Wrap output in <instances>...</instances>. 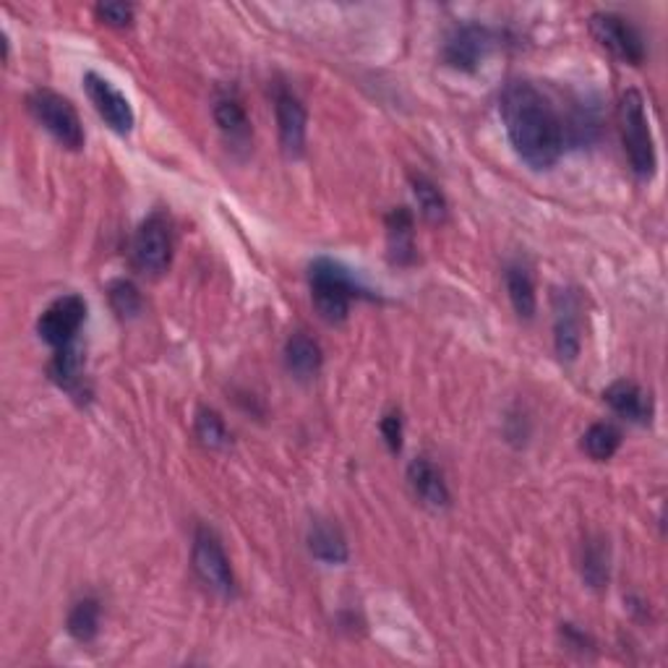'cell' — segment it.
<instances>
[{"mask_svg":"<svg viewBox=\"0 0 668 668\" xmlns=\"http://www.w3.org/2000/svg\"><path fill=\"white\" fill-rule=\"evenodd\" d=\"M308 549L324 564H345L348 562V541L332 523H313L308 530Z\"/></svg>","mask_w":668,"mask_h":668,"instance_id":"17","label":"cell"},{"mask_svg":"<svg viewBox=\"0 0 668 668\" xmlns=\"http://www.w3.org/2000/svg\"><path fill=\"white\" fill-rule=\"evenodd\" d=\"M215 120L224 133V139L235 146H248L251 141V120L243 105L235 98H220L215 102Z\"/></svg>","mask_w":668,"mask_h":668,"instance_id":"18","label":"cell"},{"mask_svg":"<svg viewBox=\"0 0 668 668\" xmlns=\"http://www.w3.org/2000/svg\"><path fill=\"white\" fill-rule=\"evenodd\" d=\"M491 50V35L478 24H465L445 44V61L452 68L475 70Z\"/></svg>","mask_w":668,"mask_h":668,"instance_id":"12","label":"cell"},{"mask_svg":"<svg viewBox=\"0 0 668 668\" xmlns=\"http://www.w3.org/2000/svg\"><path fill=\"white\" fill-rule=\"evenodd\" d=\"M196 436L202 439L204 447L209 449H220L228 445V428H224V421L215 410L202 408L196 413Z\"/></svg>","mask_w":668,"mask_h":668,"instance_id":"24","label":"cell"},{"mask_svg":"<svg viewBox=\"0 0 668 668\" xmlns=\"http://www.w3.org/2000/svg\"><path fill=\"white\" fill-rule=\"evenodd\" d=\"M27 105L37 124H40L57 144H63L66 150L74 152L81 150L84 126L76 107L70 105V100L53 92V89H37V92L29 94Z\"/></svg>","mask_w":668,"mask_h":668,"instance_id":"4","label":"cell"},{"mask_svg":"<svg viewBox=\"0 0 668 668\" xmlns=\"http://www.w3.org/2000/svg\"><path fill=\"white\" fill-rule=\"evenodd\" d=\"M50 376L61 389H66L68 395H74L76 400H81V395H87V378H84V361L79 345H66V348L55 350L53 363H50Z\"/></svg>","mask_w":668,"mask_h":668,"instance_id":"15","label":"cell"},{"mask_svg":"<svg viewBox=\"0 0 668 668\" xmlns=\"http://www.w3.org/2000/svg\"><path fill=\"white\" fill-rule=\"evenodd\" d=\"M499 113L523 163L549 170L564 152V128L549 98L530 81H512L501 92Z\"/></svg>","mask_w":668,"mask_h":668,"instance_id":"1","label":"cell"},{"mask_svg":"<svg viewBox=\"0 0 668 668\" xmlns=\"http://www.w3.org/2000/svg\"><path fill=\"white\" fill-rule=\"evenodd\" d=\"M603 562H606V554H603L601 545H595V549L590 545V551L584 554L582 571H584V577H588V582L593 584V588H601V584L608 580V564H603Z\"/></svg>","mask_w":668,"mask_h":668,"instance_id":"26","label":"cell"},{"mask_svg":"<svg viewBox=\"0 0 668 668\" xmlns=\"http://www.w3.org/2000/svg\"><path fill=\"white\" fill-rule=\"evenodd\" d=\"M408 484L413 488V493L432 510H445L449 504V488L445 475L432 460L418 458L408 465Z\"/></svg>","mask_w":668,"mask_h":668,"instance_id":"14","label":"cell"},{"mask_svg":"<svg viewBox=\"0 0 668 668\" xmlns=\"http://www.w3.org/2000/svg\"><path fill=\"white\" fill-rule=\"evenodd\" d=\"M619 128L634 176H638L640 181H651L655 176V167H658V157H655V141L651 120H647L645 113V100H642L638 89H627V92L621 94Z\"/></svg>","mask_w":668,"mask_h":668,"instance_id":"3","label":"cell"},{"mask_svg":"<svg viewBox=\"0 0 668 668\" xmlns=\"http://www.w3.org/2000/svg\"><path fill=\"white\" fill-rule=\"evenodd\" d=\"M111 304L120 317H133V313L141 311V295L133 282L118 280L111 285Z\"/></svg>","mask_w":668,"mask_h":668,"instance_id":"25","label":"cell"},{"mask_svg":"<svg viewBox=\"0 0 668 668\" xmlns=\"http://www.w3.org/2000/svg\"><path fill=\"white\" fill-rule=\"evenodd\" d=\"M603 400L608 402V408H612L616 415L625 418L629 423H640V426L651 423L653 400L651 395H645L634 382H627V378L614 382L612 387L603 391Z\"/></svg>","mask_w":668,"mask_h":668,"instance_id":"13","label":"cell"},{"mask_svg":"<svg viewBox=\"0 0 668 668\" xmlns=\"http://www.w3.org/2000/svg\"><path fill=\"white\" fill-rule=\"evenodd\" d=\"M191 562H194V571L198 575L211 593L222 595V599H233L235 595V575L230 567V558L224 554L220 538L209 528H198L194 536V551H191Z\"/></svg>","mask_w":668,"mask_h":668,"instance_id":"5","label":"cell"},{"mask_svg":"<svg viewBox=\"0 0 668 668\" xmlns=\"http://www.w3.org/2000/svg\"><path fill=\"white\" fill-rule=\"evenodd\" d=\"M413 194L418 198V207H421L423 217L432 222H445L447 220V198L439 191L432 178L426 176H413Z\"/></svg>","mask_w":668,"mask_h":668,"instance_id":"22","label":"cell"},{"mask_svg":"<svg viewBox=\"0 0 668 668\" xmlns=\"http://www.w3.org/2000/svg\"><path fill=\"white\" fill-rule=\"evenodd\" d=\"M308 285H311V298L319 317L330 324H343L348 319L352 300L374 298V293L348 267L326 256L308 267Z\"/></svg>","mask_w":668,"mask_h":668,"instance_id":"2","label":"cell"},{"mask_svg":"<svg viewBox=\"0 0 668 668\" xmlns=\"http://www.w3.org/2000/svg\"><path fill=\"white\" fill-rule=\"evenodd\" d=\"M324 356H321L319 343L308 334L298 332L287 339L285 345V365L295 378H313L319 374Z\"/></svg>","mask_w":668,"mask_h":668,"instance_id":"16","label":"cell"},{"mask_svg":"<svg viewBox=\"0 0 668 668\" xmlns=\"http://www.w3.org/2000/svg\"><path fill=\"white\" fill-rule=\"evenodd\" d=\"M382 436L387 441L389 452H400L402 449V418L400 413H387L382 418Z\"/></svg>","mask_w":668,"mask_h":668,"instance_id":"28","label":"cell"},{"mask_svg":"<svg viewBox=\"0 0 668 668\" xmlns=\"http://www.w3.org/2000/svg\"><path fill=\"white\" fill-rule=\"evenodd\" d=\"M133 265L144 274H163L172 259V237L163 215L146 217L133 235Z\"/></svg>","mask_w":668,"mask_h":668,"instance_id":"7","label":"cell"},{"mask_svg":"<svg viewBox=\"0 0 668 668\" xmlns=\"http://www.w3.org/2000/svg\"><path fill=\"white\" fill-rule=\"evenodd\" d=\"M274 111H278L280 126V144L287 157H300L306 152V133H308V115L304 102L295 98L293 92H278L274 100Z\"/></svg>","mask_w":668,"mask_h":668,"instance_id":"11","label":"cell"},{"mask_svg":"<svg viewBox=\"0 0 668 668\" xmlns=\"http://www.w3.org/2000/svg\"><path fill=\"white\" fill-rule=\"evenodd\" d=\"M506 293H510L512 308L519 319H532L536 313V285L532 274L525 267L506 269Z\"/></svg>","mask_w":668,"mask_h":668,"instance_id":"20","label":"cell"},{"mask_svg":"<svg viewBox=\"0 0 668 668\" xmlns=\"http://www.w3.org/2000/svg\"><path fill=\"white\" fill-rule=\"evenodd\" d=\"M98 16L111 27H128L133 18V5L128 3H100Z\"/></svg>","mask_w":668,"mask_h":668,"instance_id":"27","label":"cell"},{"mask_svg":"<svg viewBox=\"0 0 668 668\" xmlns=\"http://www.w3.org/2000/svg\"><path fill=\"white\" fill-rule=\"evenodd\" d=\"M84 321H87V300L81 295L68 293L44 308L40 321H37V332H40L42 343L61 350L76 343V334H79Z\"/></svg>","mask_w":668,"mask_h":668,"instance_id":"6","label":"cell"},{"mask_svg":"<svg viewBox=\"0 0 668 668\" xmlns=\"http://www.w3.org/2000/svg\"><path fill=\"white\" fill-rule=\"evenodd\" d=\"M387 237H389V254L397 265H410L415 259V243H413V215L400 207L387 217Z\"/></svg>","mask_w":668,"mask_h":668,"instance_id":"19","label":"cell"},{"mask_svg":"<svg viewBox=\"0 0 668 668\" xmlns=\"http://www.w3.org/2000/svg\"><path fill=\"white\" fill-rule=\"evenodd\" d=\"M554 343L562 361H575L582 345V306L571 291L554 295Z\"/></svg>","mask_w":668,"mask_h":668,"instance_id":"10","label":"cell"},{"mask_svg":"<svg viewBox=\"0 0 668 668\" xmlns=\"http://www.w3.org/2000/svg\"><path fill=\"white\" fill-rule=\"evenodd\" d=\"M619 447H621V432L614 426V423H593L582 436V449L599 462L612 460Z\"/></svg>","mask_w":668,"mask_h":668,"instance_id":"21","label":"cell"},{"mask_svg":"<svg viewBox=\"0 0 668 668\" xmlns=\"http://www.w3.org/2000/svg\"><path fill=\"white\" fill-rule=\"evenodd\" d=\"M68 632L79 642H89L100 632V603L94 599H84L70 608Z\"/></svg>","mask_w":668,"mask_h":668,"instance_id":"23","label":"cell"},{"mask_svg":"<svg viewBox=\"0 0 668 668\" xmlns=\"http://www.w3.org/2000/svg\"><path fill=\"white\" fill-rule=\"evenodd\" d=\"M84 89H87V98L94 105V111L107 126L113 128L115 133L126 137V133L133 131V107L131 102L126 100L124 92L113 87L105 76L94 74V70H87L84 74Z\"/></svg>","mask_w":668,"mask_h":668,"instance_id":"9","label":"cell"},{"mask_svg":"<svg viewBox=\"0 0 668 668\" xmlns=\"http://www.w3.org/2000/svg\"><path fill=\"white\" fill-rule=\"evenodd\" d=\"M590 31L608 53L619 57V61L640 66L645 61V42H642L640 31L619 14H593L590 16Z\"/></svg>","mask_w":668,"mask_h":668,"instance_id":"8","label":"cell"}]
</instances>
